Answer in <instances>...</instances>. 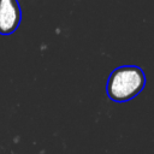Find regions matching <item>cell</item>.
<instances>
[{
    "label": "cell",
    "instance_id": "obj_2",
    "mask_svg": "<svg viewBox=\"0 0 154 154\" xmlns=\"http://www.w3.org/2000/svg\"><path fill=\"white\" fill-rule=\"evenodd\" d=\"M22 20V10L18 0H0V34H13Z\"/></svg>",
    "mask_w": 154,
    "mask_h": 154
},
{
    "label": "cell",
    "instance_id": "obj_1",
    "mask_svg": "<svg viewBox=\"0 0 154 154\" xmlns=\"http://www.w3.org/2000/svg\"><path fill=\"white\" fill-rule=\"evenodd\" d=\"M146 84V76L141 67L125 65L114 69L107 81V95L112 101L126 102L137 96Z\"/></svg>",
    "mask_w": 154,
    "mask_h": 154
}]
</instances>
